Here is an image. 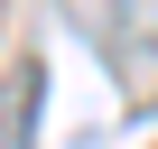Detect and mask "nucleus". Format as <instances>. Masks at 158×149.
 <instances>
[{"label": "nucleus", "instance_id": "f257e3e1", "mask_svg": "<svg viewBox=\"0 0 158 149\" xmlns=\"http://www.w3.org/2000/svg\"><path fill=\"white\" fill-rule=\"evenodd\" d=\"M28 130H37V65L0 84V149H28Z\"/></svg>", "mask_w": 158, "mask_h": 149}]
</instances>
